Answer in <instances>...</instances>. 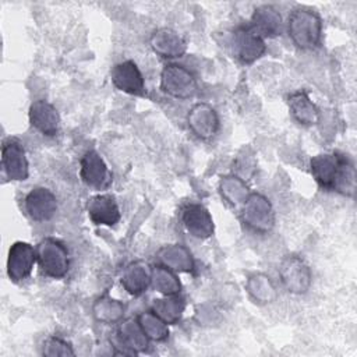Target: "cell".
I'll use <instances>...</instances> for the list:
<instances>
[{
	"mask_svg": "<svg viewBox=\"0 0 357 357\" xmlns=\"http://www.w3.org/2000/svg\"><path fill=\"white\" fill-rule=\"evenodd\" d=\"M126 304L110 294L99 296L92 304V315L100 324H119L124 318Z\"/></svg>",
	"mask_w": 357,
	"mask_h": 357,
	"instance_id": "23",
	"label": "cell"
},
{
	"mask_svg": "<svg viewBox=\"0 0 357 357\" xmlns=\"http://www.w3.org/2000/svg\"><path fill=\"white\" fill-rule=\"evenodd\" d=\"M287 106L290 116L300 126L311 127L318 124L321 113L318 106L311 100L307 91L298 89L296 92H291L287 96Z\"/></svg>",
	"mask_w": 357,
	"mask_h": 357,
	"instance_id": "20",
	"label": "cell"
},
{
	"mask_svg": "<svg viewBox=\"0 0 357 357\" xmlns=\"http://www.w3.org/2000/svg\"><path fill=\"white\" fill-rule=\"evenodd\" d=\"M1 167L11 181H24L29 177V162L22 142L15 137H7L1 144Z\"/></svg>",
	"mask_w": 357,
	"mask_h": 357,
	"instance_id": "9",
	"label": "cell"
},
{
	"mask_svg": "<svg viewBox=\"0 0 357 357\" xmlns=\"http://www.w3.org/2000/svg\"><path fill=\"white\" fill-rule=\"evenodd\" d=\"M36 264V250L26 241H15L10 245L7 257V276L18 283L28 279Z\"/></svg>",
	"mask_w": 357,
	"mask_h": 357,
	"instance_id": "13",
	"label": "cell"
},
{
	"mask_svg": "<svg viewBox=\"0 0 357 357\" xmlns=\"http://www.w3.org/2000/svg\"><path fill=\"white\" fill-rule=\"evenodd\" d=\"M245 290L248 296L258 304H271L278 298L275 283L262 272H254L247 278Z\"/></svg>",
	"mask_w": 357,
	"mask_h": 357,
	"instance_id": "24",
	"label": "cell"
},
{
	"mask_svg": "<svg viewBox=\"0 0 357 357\" xmlns=\"http://www.w3.org/2000/svg\"><path fill=\"white\" fill-rule=\"evenodd\" d=\"M137 321L151 342H165L169 337L170 332L167 324L152 310L139 312L137 315Z\"/></svg>",
	"mask_w": 357,
	"mask_h": 357,
	"instance_id": "28",
	"label": "cell"
},
{
	"mask_svg": "<svg viewBox=\"0 0 357 357\" xmlns=\"http://www.w3.org/2000/svg\"><path fill=\"white\" fill-rule=\"evenodd\" d=\"M42 354L46 357H57V356H75L73 344L60 337V336H49L42 346Z\"/></svg>",
	"mask_w": 357,
	"mask_h": 357,
	"instance_id": "29",
	"label": "cell"
},
{
	"mask_svg": "<svg viewBox=\"0 0 357 357\" xmlns=\"http://www.w3.org/2000/svg\"><path fill=\"white\" fill-rule=\"evenodd\" d=\"M79 177L82 183L93 190H107L113 183V174L106 162L95 149L86 151L79 160Z\"/></svg>",
	"mask_w": 357,
	"mask_h": 357,
	"instance_id": "10",
	"label": "cell"
},
{
	"mask_svg": "<svg viewBox=\"0 0 357 357\" xmlns=\"http://www.w3.org/2000/svg\"><path fill=\"white\" fill-rule=\"evenodd\" d=\"M151 310L167 325H173L181 319L185 310V300L180 294L165 296L163 298L153 300Z\"/></svg>",
	"mask_w": 357,
	"mask_h": 357,
	"instance_id": "27",
	"label": "cell"
},
{
	"mask_svg": "<svg viewBox=\"0 0 357 357\" xmlns=\"http://www.w3.org/2000/svg\"><path fill=\"white\" fill-rule=\"evenodd\" d=\"M86 213L96 226H114L121 218L119 204L112 194H98L86 201Z\"/></svg>",
	"mask_w": 357,
	"mask_h": 357,
	"instance_id": "18",
	"label": "cell"
},
{
	"mask_svg": "<svg viewBox=\"0 0 357 357\" xmlns=\"http://www.w3.org/2000/svg\"><path fill=\"white\" fill-rule=\"evenodd\" d=\"M248 25L264 39L279 36L283 31L282 15L272 4L258 6L252 13Z\"/></svg>",
	"mask_w": 357,
	"mask_h": 357,
	"instance_id": "19",
	"label": "cell"
},
{
	"mask_svg": "<svg viewBox=\"0 0 357 357\" xmlns=\"http://www.w3.org/2000/svg\"><path fill=\"white\" fill-rule=\"evenodd\" d=\"M187 126L190 131L202 141L212 139L220 127L218 112L206 102H198L187 113Z\"/></svg>",
	"mask_w": 357,
	"mask_h": 357,
	"instance_id": "12",
	"label": "cell"
},
{
	"mask_svg": "<svg viewBox=\"0 0 357 357\" xmlns=\"http://www.w3.org/2000/svg\"><path fill=\"white\" fill-rule=\"evenodd\" d=\"M231 53L241 64H252L266 52L265 39L259 36L248 24L234 28L230 39Z\"/></svg>",
	"mask_w": 357,
	"mask_h": 357,
	"instance_id": "6",
	"label": "cell"
},
{
	"mask_svg": "<svg viewBox=\"0 0 357 357\" xmlns=\"http://www.w3.org/2000/svg\"><path fill=\"white\" fill-rule=\"evenodd\" d=\"M57 198L47 187H33L24 198V209L33 222H47L57 212Z\"/></svg>",
	"mask_w": 357,
	"mask_h": 357,
	"instance_id": "15",
	"label": "cell"
},
{
	"mask_svg": "<svg viewBox=\"0 0 357 357\" xmlns=\"http://www.w3.org/2000/svg\"><path fill=\"white\" fill-rule=\"evenodd\" d=\"M151 286L163 296L180 294L183 289L177 273L160 264L151 268Z\"/></svg>",
	"mask_w": 357,
	"mask_h": 357,
	"instance_id": "26",
	"label": "cell"
},
{
	"mask_svg": "<svg viewBox=\"0 0 357 357\" xmlns=\"http://www.w3.org/2000/svg\"><path fill=\"white\" fill-rule=\"evenodd\" d=\"M112 344L120 347L116 354L135 356L148 351L151 340L142 331L137 318H123L117 325L116 337L112 340Z\"/></svg>",
	"mask_w": 357,
	"mask_h": 357,
	"instance_id": "8",
	"label": "cell"
},
{
	"mask_svg": "<svg viewBox=\"0 0 357 357\" xmlns=\"http://www.w3.org/2000/svg\"><path fill=\"white\" fill-rule=\"evenodd\" d=\"M287 33L298 49L314 50L321 45L322 18L315 10L297 6L289 14Z\"/></svg>",
	"mask_w": 357,
	"mask_h": 357,
	"instance_id": "2",
	"label": "cell"
},
{
	"mask_svg": "<svg viewBox=\"0 0 357 357\" xmlns=\"http://www.w3.org/2000/svg\"><path fill=\"white\" fill-rule=\"evenodd\" d=\"M312 178L325 191L353 197L356 192V167L353 160L342 152L318 153L310 160Z\"/></svg>",
	"mask_w": 357,
	"mask_h": 357,
	"instance_id": "1",
	"label": "cell"
},
{
	"mask_svg": "<svg viewBox=\"0 0 357 357\" xmlns=\"http://www.w3.org/2000/svg\"><path fill=\"white\" fill-rule=\"evenodd\" d=\"M120 283L128 294L138 297L151 286V268L142 261H132L123 268Z\"/></svg>",
	"mask_w": 357,
	"mask_h": 357,
	"instance_id": "22",
	"label": "cell"
},
{
	"mask_svg": "<svg viewBox=\"0 0 357 357\" xmlns=\"http://www.w3.org/2000/svg\"><path fill=\"white\" fill-rule=\"evenodd\" d=\"M110 79L116 89L132 95V96H146V86L144 75L132 60H124L114 64L110 70Z\"/></svg>",
	"mask_w": 357,
	"mask_h": 357,
	"instance_id": "11",
	"label": "cell"
},
{
	"mask_svg": "<svg viewBox=\"0 0 357 357\" xmlns=\"http://www.w3.org/2000/svg\"><path fill=\"white\" fill-rule=\"evenodd\" d=\"M218 190L220 197L233 208H240L251 192L245 180L236 173L223 176L219 180Z\"/></svg>",
	"mask_w": 357,
	"mask_h": 357,
	"instance_id": "25",
	"label": "cell"
},
{
	"mask_svg": "<svg viewBox=\"0 0 357 357\" xmlns=\"http://www.w3.org/2000/svg\"><path fill=\"white\" fill-rule=\"evenodd\" d=\"M279 278L283 287L291 294H305L312 282L310 266L297 254L283 257L279 265Z\"/></svg>",
	"mask_w": 357,
	"mask_h": 357,
	"instance_id": "7",
	"label": "cell"
},
{
	"mask_svg": "<svg viewBox=\"0 0 357 357\" xmlns=\"http://www.w3.org/2000/svg\"><path fill=\"white\" fill-rule=\"evenodd\" d=\"M158 264L177 272L191 273L195 269V259L191 251L183 244H167L156 252Z\"/></svg>",
	"mask_w": 357,
	"mask_h": 357,
	"instance_id": "21",
	"label": "cell"
},
{
	"mask_svg": "<svg viewBox=\"0 0 357 357\" xmlns=\"http://www.w3.org/2000/svg\"><path fill=\"white\" fill-rule=\"evenodd\" d=\"M240 209L241 223L251 231L266 234L275 226V211L271 201L261 192H250Z\"/></svg>",
	"mask_w": 357,
	"mask_h": 357,
	"instance_id": "4",
	"label": "cell"
},
{
	"mask_svg": "<svg viewBox=\"0 0 357 357\" xmlns=\"http://www.w3.org/2000/svg\"><path fill=\"white\" fill-rule=\"evenodd\" d=\"M29 124L46 137L57 135L60 130V114L53 103L45 99H38L28 109Z\"/></svg>",
	"mask_w": 357,
	"mask_h": 357,
	"instance_id": "17",
	"label": "cell"
},
{
	"mask_svg": "<svg viewBox=\"0 0 357 357\" xmlns=\"http://www.w3.org/2000/svg\"><path fill=\"white\" fill-rule=\"evenodd\" d=\"M160 89L174 99H191L198 93V81L184 66L167 63L160 71Z\"/></svg>",
	"mask_w": 357,
	"mask_h": 357,
	"instance_id": "5",
	"label": "cell"
},
{
	"mask_svg": "<svg viewBox=\"0 0 357 357\" xmlns=\"http://www.w3.org/2000/svg\"><path fill=\"white\" fill-rule=\"evenodd\" d=\"M36 262L40 272L52 279H63L70 271V252L63 241L54 237L42 238L36 247Z\"/></svg>",
	"mask_w": 357,
	"mask_h": 357,
	"instance_id": "3",
	"label": "cell"
},
{
	"mask_svg": "<svg viewBox=\"0 0 357 357\" xmlns=\"http://www.w3.org/2000/svg\"><path fill=\"white\" fill-rule=\"evenodd\" d=\"M181 223L190 236L206 240L213 236L215 223L211 212L199 202H188L181 208Z\"/></svg>",
	"mask_w": 357,
	"mask_h": 357,
	"instance_id": "14",
	"label": "cell"
},
{
	"mask_svg": "<svg viewBox=\"0 0 357 357\" xmlns=\"http://www.w3.org/2000/svg\"><path fill=\"white\" fill-rule=\"evenodd\" d=\"M149 46L155 54L162 59H178L187 52L185 39L172 28H158L151 33Z\"/></svg>",
	"mask_w": 357,
	"mask_h": 357,
	"instance_id": "16",
	"label": "cell"
}]
</instances>
